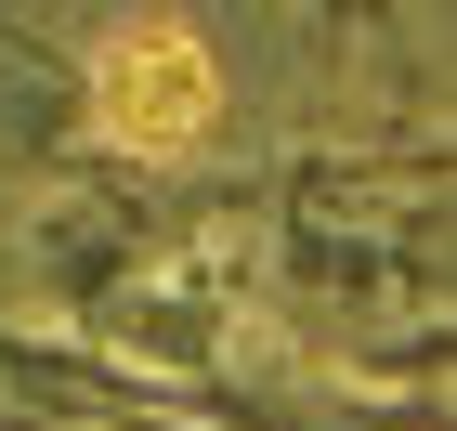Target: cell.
Returning a JSON list of instances; mask_svg holds the SVG:
<instances>
[{
	"label": "cell",
	"instance_id": "1",
	"mask_svg": "<svg viewBox=\"0 0 457 431\" xmlns=\"http://www.w3.org/2000/svg\"><path fill=\"white\" fill-rule=\"evenodd\" d=\"M92 118H105L131 157H183V144L222 118V66H210V39L170 27V13L118 27L105 53H92Z\"/></svg>",
	"mask_w": 457,
	"mask_h": 431
}]
</instances>
